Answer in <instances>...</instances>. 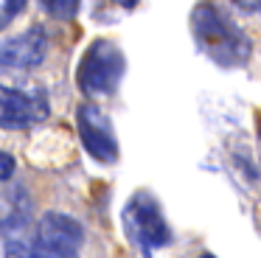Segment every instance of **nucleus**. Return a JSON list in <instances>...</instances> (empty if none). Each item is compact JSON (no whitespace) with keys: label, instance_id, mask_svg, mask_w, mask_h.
<instances>
[{"label":"nucleus","instance_id":"4","mask_svg":"<svg viewBox=\"0 0 261 258\" xmlns=\"http://www.w3.org/2000/svg\"><path fill=\"white\" fill-rule=\"evenodd\" d=\"M76 123H79L82 146H85V151L93 160L107 163V166L118 160V140H115L113 123L104 115L101 107L90 104V101L79 104V110H76Z\"/></svg>","mask_w":261,"mask_h":258},{"label":"nucleus","instance_id":"3","mask_svg":"<svg viewBox=\"0 0 261 258\" xmlns=\"http://www.w3.org/2000/svg\"><path fill=\"white\" fill-rule=\"evenodd\" d=\"M124 230L132 239V244L141 247L143 252H154L171 241V230L166 222L160 202L149 191H138L124 208Z\"/></svg>","mask_w":261,"mask_h":258},{"label":"nucleus","instance_id":"7","mask_svg":"<svg viewBox=\"0 0 261 258\" xmlns=\"http://www.w3.org/2000/svg\"><path fill=\"white\" fill-rule=\"evenodd\" d=\"M34 241H40L45 247H54V250H62V252H79L82 241H85V227H82L79 219L68 216V213L51 211L40 219Z\"/></svg>","mask_w":261,"mask_h":258},{"label":"nucleus","instance_id":"1","mask_svg":"<svg viewBox=\"0 0 261 258\" xmlns=\"http://www.w3.org/2000/svg\"><path fill=\"white\" fill-rule=\"evenodd\" d=\"M191 34L199 50L219 67H242L253 56V39L214 3L194 6Z\"/></svg>","mask_w":261,"mask_h":258},{"label":"nucleus","instance_id":"9","mask_svg":"<svg viewBox=\"0 0 261 258\" xmlns=\"http://www.w3.org/2000/svg\"><path fill=\"white\" fill-rule=\"evenodd\" d=\"M31 258H79L76 252H62V250H54V247H45L40 241L31 244Z\"/></svg>","mask_w":261,"mask_h":258},{"label":"nucleus","instance_id":"12","mask_svg":"<svg viewBox=\"0 0 261 258\" xmlns=\"http://www.w3.org/2000/svg\"><path fill=\"white\" fill-rule=\"evenodd\" d=\"M197 258H216V255H211V252H202V255H197Z\"/></svg>","mask_w":261,"mask_h":258},{"label":"nucleus","instance_id":"8","mask_svg":"<svg viewBox=\"0 0 261 258\" xmlns=\"http://www.w3.org/2000/svg\"><path fill=\"white\" fill-rule=\"evenodd\" d=\"M45 11H51L57 20H73L79 14V3L76 0H45Z\"/></svg>","mask_w":261,"mask_h":258},{"label":"nucleus","instance_id":"2","mask_svg":"<svg viewBox=\"0 0 261 258\" xmlns=\"http://www.w3.org/2000/svg\"><path fill=\"white\" fill-rule=\"evenodd\" d=\"M126 70L124 50L113 42V39H93L85 48L79 59V70H76V84L85 95H113L115 87L121 84Z\"/></svg>","mask_w":261,"mask_h":258},{"label":"nucleus","instance_id":"5","mask_svg":"<svg viewBox=\"0 0 261 258\" xmlns=\"http://www.w3.org/2000/svg\"><path fill=\"white\" fill-rule=\"evenodd\" d=\"M51 107H48L45 93H20V90L3 87L0 84V126L6 129H25L31 123H40L48 118Z\"/></svg>","mask_w":261,"mask_h":258},{"label":"nucleus","instance_id":"10","mask_svg":"<svg viewBox=\"0 0 261 258\" xmlns=\"http://www.w3.org/2000/svg\"><path fill=\"white\" fill-rule=\"evenodd\" d=\"M23 9H25V3H23V0H9V3H3V6H0V28H6L9 22L14 20V14H20Z\"/></svg>","mask_w":261,"mask_h":258},{"label":"nucleus","instance_id":"11","mask_svg":"<svg viewBox=\"0 0 261 258\" xmlns=\"http://www.w3.org/2000/svg\"><path fill=\"white\" fill-rule=\"evenodd\" d=\"M14 168H17V160H14L9 151H0V183H6V179H12Z\"/></svg>","mask_w":261,"mask_h":258},{"label":"nucleus","instance_id":"6","mask_svg":"<svg viewBox=\"0 0 261 258\" xmlns=\"http://www.w3.org/2000/svg\"><path fill=\"white\" fill-rule=\"evenodd\" d=\"M48 54V37L40 25L17 34V37L0 42V67H17V70H34L42 65Z\"/></svg>","mask_w":261,"mask_h":258}]
</instances>
